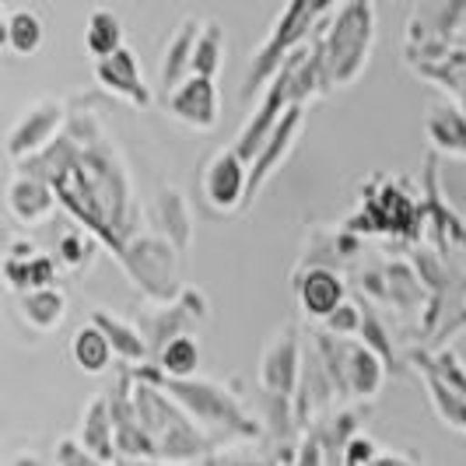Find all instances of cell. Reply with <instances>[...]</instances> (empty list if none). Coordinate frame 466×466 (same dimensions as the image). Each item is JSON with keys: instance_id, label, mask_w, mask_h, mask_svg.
Wrapping results in <instances>:
<instances>
[{"instance_id": "cell-25", "label": "cell", "mask_w": 466, "mask_h": 466, "mask_svg": "<svg viewBox=\"0 0 466 466\" xmlns=\"http://www.w3.org/2000/svg\"><path fill=\"white\" fill-rule=\"evenodd\" d=\"M158 214H162V228L168 235V242L179 249L189 242V208L187 200L176 189H165L158 197Z\"/></svg>"}, {"instance_id": "cell-29", "label": "cell", "mask_w": 466, "mask_h": 466, "mask_svg": "<svg viewBox=\"0 0 466 466\" xmlns=\"http://www.w3.org/2000/svg\"><path fill=\"white\" fill-rule=\"evenodd\" d=\"M375 452H379V445L369 435H350L344 445V466H369Z\"/></svg>"}, {"instance_id": "cell-20", "label": "cell", "mask_w": 466, "mask_h": 466, "mask_svg": "<svg viewBox=\"0 0 466 466\" xmlns=\"http://www.w3.org/2000/svg\"><path fill=\"white\" fill-rule=\"evenodd\" d=\"M225 64V28L218 22L200 25V35L193 43V56H189V74H204V77H218V70Z\"/></svg>"}, {"instance_id": "cell-34", "label": "cell", "mask_w": 466, "mask_h": 466, "mask_svg": "<svg viewBox=\"0 0 466 466\" xmlns=\"http://www.w3.org/2000/svg\"><path fill=\"white\" fill-rule=\"evenodd\" d=\"M7 43V18H0V46Z\"/></svg>"}, {"instance_id": "cell-5", "label": "cell", "mask_w": 466, "mask_h": 466, "mask_svg": "<svg viewBox=\"0 0 466 466\" xmlns=\"http://www.w3.org/2000/svg\"><path fill=\"white\" fill-rule=\"evenodd\" d=\"M127 274L140 291H147L155 302H168L176 291V246L168 238H134L123 253Z\"/></svg>"}, {"instance_id": "cell-16", "label": "cell", "mask_w": 466, "mask_h": 466, "mask_svg": "<svg viewBox=\"0 0 466 466\" xmlns=\"http://www.w3.org/2000/svg\"><path fill=\"white\" fill-rule=\"evenodd\" d=\"M428 140L442 155H466V113L456 106H435L428 113Z\"/></svg>"}, {"instance_id": "cell-30", "label": "cell", "mask_w": 466, "mask_h": 466, "mask_svg": "<svg viewBox=\"0 0 466 466\" xmlns=\"http://www.w3.org/2000/svg\"><path fill=\"white\" fill-rule=\"evenodd\" d=\"M295 466H327L323 445H319L316 435H305V442L299 445V452H295Z\"/></svg>"}, {"instance_id": "cell-13", "label": "cell", "mask_w": 466, "mask_h": 466, "mask_svg": "<svg viewBox=\"0 0 466 466\" xmlns=\"http://www.w3.org/2000/svg\"><path fill=\"white\" fill-rule=\"evenodd\" d=\"M77 442L85 445L92 456H98L106 466L116 463V428H113V410H109V400L106 397L88 400Z\"/></svg>"}, {"instance_id": "cell-23", "label": "cell", "mask_w": 466, "mask_h": 466, "mask_svg": "<svg viewBox=\"0 0 466 466\" xmlns=\"http://www.w3.org/2000/svg\"><path fill=\"white\" fill-rule=\"evenodd\" d=\"M7 204H11V210H15V218H22V221H39V218L49 210V204H53V197H49V189L43 187V183H28V179H22V183L11 187Z\"/></svg>"}, {"instance_id": "cell-2", "label": "cell", "mask_w": 466, "mask_h": 466, "mask_svg": "<svg viewBox=\"0 0 466 466\" xmlns=\"http://www.w3.org/2000/svg\"><path fill=\"white\" fill-rule=\"evenodd\" d=\"M372 0H348L316 46L323 92L344 88V85L361 77V70L369 64V53H372Z\"/></svg>"}, {"instance_id": "cell-11", "label": "cell", "mask_w": 466, "mask_h": 466, "mask_svg": "<svg viewBox=\"0 0 466 466\" xmlns=\"http://www.w3.org/2000/svg\"><path fill=\"white\" fill-rule=\"evenodd\" d=\"M344 299H348V288H344L340 274L329 267H312L299 278V302H302L305 316H312V319H327Z\"/></svg>"}, {"instance_id": "cell-22", "label": "cell", "mask_w": 466, "mask_h": 466, "mask_svg": "<svg viewBox=\"0 0 466 466\" xmlns=\"http://www.w3.org/2000/svg\"><path fill=\"white\" fill-rule=\"evenodd\" d=\"M43 35H46V32H43V22H39L35 11H15V15L7 18V46L15 49V53H22V56L39 53Z\"/></svg>"}, {"instance_id": "cell-12", "label": "cell", "mask_w": 466, "mask_h": 466, "mask_svg": "<svg viewBox=\"0 0 466 466\" xmlns=\"http://www.w3.org/2000/svg\"><path fill=\"white\" fill-rule=\"evenodd\" d=\"M60 123H64V109H60L53 98L39 102V106L15 127V134H11V140H7V151H11L15 158L39 151V147L60 130Z\"/></svg>"}, {"instance_id": "cell-4", "label": "cell", "mask_w": 466, "mask_h": 466, "mask_svg": "<svg viewBox=\"0 0 466 466\" xmlns=\"http://www.w3.org/2000/svg\"><path fill=\"white\" fill-rule=\"evenodd\" d=\"M329 4H333V0H291V4L284 7L274 35L267 39V46L259 49L253 67H249V77H246V85H242V98H253V95L278 74V67L284 64V56L309 35V28L319 22L323 11H329Z\"/></svg>"}, {"instance_id": "cell-18", "label": "cell", "mask_w": 466, "mask_h": 466, "mask_svg": "<svg viewBox=\"0 0 466 466\" xmlns=\"http://www.w3.org/2000/svg\"><path fill=\"white\" fill-rule=\"evenodd\" d=\"M155 361L165 379H193L200 369V344L193 333H176L155 350Z\"/></svg>"}, {"instance_id": "cell-32", "label": "cell", "mask_w": 466, "mask_h": 466, "mask_svg": "<svg viewBox=\"0 0 466 466\" xmlns=\"http://www.w3.org/2000/svg\"><path fill=\"white\" fill-rule=\"evenodd\" d=\"M113 466H193V463H168V460H155V456H140V460H116Z\"/></svg>"}, {"instance_id": "cell-33", "label": "cell", "mask_w": 466, "mask_h": 466, "mask_svg": "<svg viewBox=\"0 0 466 466\" xmlns=\"http://www.w3.org/2000/svg\"><path fill=\"white\" fill-rule=\"evenodd\" d=\"M11 466H43V460H39V456H32V452H22V456H15V460H11Z\"/></svg>"}, {"instance_id": "cell-24", "label": "cell", "mask_w": 466, "mask_h": 466, "mask_svg": "<svg viewBox=\"0 0 466 466\" xmlns=\"http://www.w3.org/2000/svg\"><path fill=\"white\" fill-rule=\"evenodd\" d=\"M22 312L32 327L56 329V323H60L64 312H67V305H64V295H60V291H46V288H43V291L22 299Z\"/></svg>"}, {"instance_id": "cell-15", "label": "cell", "mask_w": 466, "mask_h": 466, "mask_svg": "<svg viewBox=\"0 0 466 466\" xmlns=\"http://www.w3.org/2000/svg\"><path fill=\"white\" fill-rule=\"evenodd\" d=\"M92 323L106 333L109 348H113V354H116L123 365H140V361H147L151 348H147V340H144L140 327L127 323V319H119V316H113V312H102V309H95L92 312Z\"/></svg>"}, {"instance_id": "cell-9", "label": "cell", "mask_w": 466, "mask_h": 466, "mask_svg": "<svg viewBox=\"0 0 466 466\" xmlns=\"http://www.w3.org/2000/svg\"><path fill=\"white\" fill-rule=\"evenodd\" d=\"M246 189H249V165L242 162L232 147L218 151L208 162V172H204L208 204L232 214L235 208H246Z\"/></svg>"}, {"instance_id": "cell-7", "label": "cell", "mask_w": 466, "mask_h": 466, "mask_svg": "<svg viewBox=\"0 0 466 466\" xmlns=\"http://www.w3.org/2000/svg\"><path fill=\"white\" fill-rule=\"evenodd\" d=\"M302 123H305V106L302 102H295V106H288L280 119L274 123V130H270V137L263 140V147H259L257 155H253V162H249V189H246V204L257 197L263 183L278 172L284 158L291 155V147H295V140L302 134Z\"/></svg>"}, {"instance_id": "cell-3", "label": "cell", "mask_w": 466, "mask_h": 466, "mask_svg": "<svg viewBox=\"0 0 466 466\" xmlns=\"http://www.w3.org/2000/svg\"><path fill=\"white\" fill-rule=\"evenodd\" d=\"M162 390L176 400L197 424H204L210 435L221 439H238V442H253L259 439V420L246 414V407L235 400L232 390H225L221 382L210 379H165Z\"/></svg>"}, {"instance_id": "cell-19", "label": "cell", "mask_w": 466, "mask_h": 466, "mask_svg": "<svg viewBox=\"0 0 466 466\" xmlns=\"http://www.w3.org/2000/svg\"><path fill=\"white\" fill-rule=\"evenodd\" d=\"M70 354H74V361H77V369L88 375H102L109 372V365H113V348H109V340H106V333L88 323V327H81L74 333V340H70Z\"/></svg>"}, {"instance_id": "cell-10", "label": "cell", "mask_w": 466, "mask_h": 466, "mask_svg": "<svg viewBox=\"0 0 466 466\" xmlns=\"http://www.w3.org/2000/svg\"><path fill=\"white\" fill-rule=\"evenodd\" d=\"M95 77H98L102 88H109V92L119 95V98L134 102L137 109H147V106H151V88H147V81H144V74H140L137 56H134L130 46H119L116 53L95 60Z\"/></svg>"}, {"instance_id": "cell-31", "label": "cell", "mask_w": 466, "mask_h": 466, "mask_svg": "<svg viewBox=\"0 0 466 466\" xmlns=\"http://www.w3.org/2000/svg\"><path fill=\"white\" fill-rule=\"evenodd\" d=\"M369 466H414V463L407 456H400V452H375Z\"/></svg>"}, {"instance_id": "cell-14", "label": "cell", "mask_w": 466, "mask_h": 466, "mask_svg": "<svg viewBox=\"0 0 466 466\" xmlns=\"http://www.w3.org/2000/svg\"><path fill=\"white\" fill-rule=\"evenodd\" d=\"M386 382V369H382V358L365 344H354L348 348V369H344V386H348L350 397L358 400H375L379 390Z\"/></svg>"}, {"instance_id": "cell-35", "label": "cell", "mask_w": 466, "mask_h": 466, "mask_svg": "<svg viewBox=\"0 0 466 466\" xmlns=\"http://www.w3.org/2000/svg\"><path fill=\"white\" fill-rule=\"evenodd\" d=\"M463 327H466V312L460 316V327H456V329H463Z\"/></svg>"}, {"instance_id": "cell-28", "label": "cell", "mask_w": 466, "mask_h": 466, "mask_svg": "<svg viewBox=\"0 0 466 466\" xmlns=\"http://www.w3.org/2000/svg\"><path fill=\"white\" fill-rule=\"evenodd\" d=\"M56 466H106L98 456H92L77 439H64L56 445Z\"/></svg>"}, {"instance_id": "cell-6", "label": "cell", "mask_w": 466, "mask_h": 466, "mask_svg": "<svg viewBox=\"0 0 466 466\" xmlns=\"http://www.w3.org/2000/svg\"><path fill=\"white\" fill-rule=\"evenodd\" d=\"M299 372H302V348L291 327H280L270 344L263 348V361H259V386L267 390V397L295 400L299 390Z\"/></svg>"}, {"instance_id": "cell-26", "label": "cell", "mask_w": 466, "mask_h": 466, "mask_svg": "<svg viewBox=\"0 0 466 466\" xmlns=\"http://www.w3.org/2000/svg\"><path fill=\"white\" fill-rule=\"evenodd\" d=\"M200 466H274V463L259 460L257 452H249L242 445H221V449H210L208 456L200 460Z\"/></svg>"}, {"instance_id": "cell-1", "label": "cell", "mask_w": 466, "mask_h": 466, "mask_svg": "<svg viewBox=\"0 0 466 466\" xmlns=\"http://www.w3.org/2000/svg\"><path fill=\"white\" fill-rule=\"evenodd\" d=\"M134 410H137L140 428L155 445V460L168 463H200L214 449V439L200 431V424L189 418L176 400L165 393L162 386H151L144 379H134L130 386Z\"/></svg>"}, {"instance_id": "cell-8", "label": "cell", "mask_w": 466, "mask_h": 466, "mask_svg": "<svg viewBox=\"0 0 466 466\" xmlns=\"http://www.w3.org/2000/svg\"><path fill=\"white\" fill-rule=\"evenodd\" d=\"M165 98H168V113L187 123L189 130L208 134L218 127V77L187 74L172 92H165Z\"/></svg>"}, {"instance_id": "cell-27", "label": "cell", "mask_w": 466, "mask_h": 466, "mask_svg": "<svg viewBox=\"0 0 466 466\" xmlns=\"http://www.w3.org/2000/svg\"><path fill=\"white\" fill-rule=\"evenodd\" d=\"M323 323H327V333H337V337H354V333L361 329V309L350 302V299H344V302L337 305Z\"/></svg>"}, {"instance_id": "cell-21", "label": "cell", "mask_w": 466, "mask_h": 466, "mask_svg": "<svg viewBox=\"0 0 466 466\" xmlns=\"http://www.w3.org/2000/svg\"><path fill=\"white\" fill-rule=\"evenodd\" d=\"M85 46L92 53L95 60H102V56H109V53H116L123 46V25L113 11H92L88 15V25H85Z\"/></svg>"}, {"instance_id": "cell-17", "label": "cell", "mask_w": 466, "mask_h": 466, "mask_svg": "<svg viewBox=\"0 0 466 466\" xmlns=\"http://www.w3.org/2000/svg\"><path fill=\"white\" fill-rule=\"evenodd\" d=\"M200 25L197 18H187V22L176 28V35L168 39V49H165V60H162V88L172 92L183 77L189 74V56H193V43L200 35Z\"/></svg>"}]
</instances>
